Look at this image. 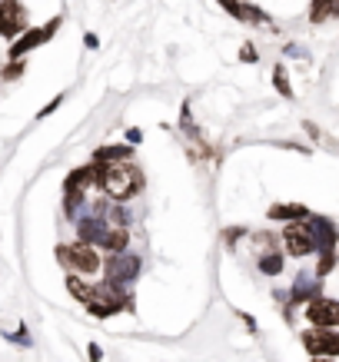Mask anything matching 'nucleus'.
Wrapping results in <instances>:
<instances>
[{
	"instance_id": "1",
	"label": "nucleus",
	"mask_w": 339,
	"mask_h": 362,
	"mask_svg": "<svg viewBox=\"0 0 339 362\" xmlns=\"http://www.w3.org/2000/svg\"><path fill=\"white\" fill-rule=\"evenodd\" d=\"M97 187L107 193V200H133L140 189H143V173L130 160L124 163H100V183Z\"/></svg>"
},
{
	"instance_id": "2",
	"label": "nucleus",
	"mask_w": 339,
	"mask_h": 362,
	"mask_svg": "<svg viewBox=\"0 0 339 362\" xmlns=\"http://www.w3.org/2000/svg\"><path fill=\"white\" fill-rule=\"evenodd\" d=\"M84 306H87L90 316H97V319H110V316H117V312L133 309V296H130L124 286H113V283L103 279L100 286H90V296H87Z\"/></svg>"
},
{
	"instance_id": "3",
	"label": "nucleus",
	"mask_w": 339,
	"mask_h": 362,
	"mask_svg": "<svg viewBox=\"0 0 339 362\" xmlns=\"http://www.w3.org/2000/svg\"><path fill=\"white\" fill-rule=\"evenodd\" d=\"M57 260H60V266H67L70 273H80V276H93L103 266L97 250H93L90 243H84V239L67 243V246H57Z\"/></svg>"
},
{
	"instance_id": "4",
	"label": "nucleus",
	"mask_w": 339,
	"mask_h": 362,
	"mask_svg": "<svg viewBox=\"0 0 339 362\" xmlns=\"http://www.w3.org/2000/svg\"><path fill=\"white\" fill-rule=\"evenodd\" d=\"M60 24H63L60 17H53V20H47L44 27H27L20 37L11 40V51H7V57H11V60H24V57H27L30 51L44 47V43H47V40H51L53 34L60 30Z\"/></svg>"
},
{
	"instance_id": "5",
	"label": "nucleus",
	"mask_w": 339,
	"mask_h": 362,
	"mask_svg": "<svg viewBox=\"0 0 339 362\" xmlns=\"http://www.w3.org/2000/svg\"><path fill=\"white\" fill-rule=\"evenodd\" d=\"M283 250H286L289 256H296V260H303V256H313V253H316L313 223H310V220L286 223V229H283Z\"/></svg>"
},
{
	"instance_id": "6",
	"label": "nucleus",
	"mask_w": 339,
	"mask_h": 362,
	"mask_svg": "<svg viewBox=\"0 0 339 362\" xmlns=\"http://www.w3.org/2000/svg\"><path fill=\"white\" fill-rule=\"evenodd\" d=\"M140 276V256L133 253H110V260L103 262V279L113 286H130Z\"/></svg>"
},
{
	"instance_id": "7",
	"label": "nucleus",
	"mask_w": 339,
	"mask_h": 362,
	"mask_svg": "<svg viewBox=\"0 0 339 362\" xmlns=\"http://www.w3.org/2000/svg\"><path fill=\"white\" fill-rule=\"evenodd\" d=\"M300 342L306 346V352H310V356H326V359L339 356V333H336V329H319V326H310V329L300 336Z\"/></svg>"
},
{
	"instance_id": "8",
	"label": "nucleus",
	"mask_w": 339,
	"mask_h": 362,
	"mask_svg": "<svg viewBox=\"0 0 339 362\" xmlns=\"http://www.w3.org/2000/svg\"><path fill=\"white\" fill-rule=\"evenodd\" d=\"M27 30V11L20 0H0V37L17 40Z\"/></svg>"
},
{
	"instance_id": "9",
	"label": "nucleus",
	"mask_w": 339,
	"mask_h": 362,
	"mask_svg": "<svg viewBox=\"0 0 339 362\" xmlns=\"http://www.w3.org/2000/svg\"><path fill=\"white\" fill-rule=\"evenodd\" d=\"M306 319H310V326H319V329H336L339 302L329 300V296H316L313 302H306Z\"/></svg>"
},
{
	"instance_id": "10",
	"label": "nucleus",
	"mask_w": 339,
	"mask_h": 362,
	"mask_svg": "<svg viewBox=\"0 0 339 362\" xmlns=\"http://www.w3.org/2000/svg\"><path fill=\"white\" fill-rule=\"evenodd\" d=\"M97 183H100V163L90 160L87 166H77L74 173H67L63 189H87V187H97Z\"/></svg>"
},
{
	"instance_id": "11",
	"label": "nucleus",
	"mask_w": 339,
	"mask_h": 362,
	"mask_svg": "<svg viewBox=\"0 0 339 362\" xmlns=\"http://www.w3.org/2000/svg\"><path fill=\"white\" fill-rule=\"evenodd\" d=\"M316 296H319V276L303 273V276H296V283L289 289V306H296V302H313Z\"/></svg>"
},
{
	"instance_id": "12",
	"label": "nucleus",
	"mask_w": 339,
	"mask_h": 362,
	"mask_svg": "<svg viewBox=\"0 0 339 362\" xmlns=\"http://www.w3.org/2000/svg\"><path fill=\"white\" fill-rule=\"evenodd\" d=\"M270 220H277V223H300V220H310L313 213L306 210L303 203H273L270 210H266Z\"/></svg>"
},
{
	"instance_id": "13",
	"label": "nucleus",
	"mask_w": 339,
	"mask_h": 362,
	"mask_svg": "<svg viewBox=\"0 0 339 362\" xmlns=\"http://www.w3.org/2000/svg\"><path fill=\"white\" fill-rule=\"evenodd\" d=\"M230 17H237L239 24H250V27H263V24H270V13L263 11V7H256V4H239L237 11L230 13Z\"/></svg>"
},
{
	"instance_id": "14",
	"label": "nucleus",
	"mask_w": 339,
	"mask_h": 362,
	"mask_svg": "<svg viewBox=\"0 0 339 362\" xmlns=\"http://www.w3.org/2000/svg\"><path fill=\"white\" fill-rule=\"evenodd\" d=\"M130 156H133V143H110V147L93 150V160L97 163H124Z\"/></svg>"
},
{
	"instance_id": "15",
	"label": "nucleus",
	"mask_w": 339,
	"mask_h": 362,
	"mask_svg": "<svg viewBox=\"0 0 339 362\" xmlns=\"http://www.w3.org/2000/svg\"><path fill=\"white\" fill-rule=\"evenodd\" d=\"M329 17H339V0H313L310 4V24H326Z\"/></svg>"
},
{
	"instance_id": "16",
	"label": "nucleus",
	"mask_w": 339,
	"mask_h": 362,
	"mask_svg": "<svg viewBox=\"0 0 339 362\" xmlns=\"http://www.w3.org/2000/svg\"><path fill=\"white\" fill-rule=\"evenodd\" d=\"M100 246L107 253H126V246H130V229H107Z\"/></svg>"
},
{
	"instance_id": "17",
	"label": "nucleus",
	"mask_w": 339,
	"mask_h": 362,
	"mask_svg": "<svg viewBox=\"0 0 339 362\" xmlns=\"http://www.w3.org/2000/svg\"><path fill=\"white\" fill-rule=\"evenodd\" d=\"M256 266H260V273H263V276H279L286 262H283V253H263Z\"/></svg>"
},
{
	"instance_id": "18",
	"label": "nucleus",
	"mask_w": 339,
	"mask_h": 362,
	"mask_svg": "<svg viewBox=\"0 0 339 362\" xmlns=\"http://www.w3.org/2000/svg\"><path fill=\"white\" fill-rule=\"evenodd\" d=\"M273 87H277V93L283 100H293V97H296V90H293V83H289V76H286V67H277V70H273Z\"/></svg>"
},
{
	"instance_id": "19",
	"label": "nucleus",
	"mask_w": 339,
	"mask_h": 362,
	"mask_svg": "<svg viewBox=\"0 0 339 362\" xmlns=\"http://www.w3.org/2000/svg\"><path fill=\"white\" fill-rule=\"evenodd\" d=\"M67 289H70V296H74L77 302H87V296H90V286L80 279V273H70L67 276Z\"/></svg>"
},
{
	"instance_id": "20",
	"label": "nucleus",
	"mask_w": 339,
	"mask_h": 362,
	"mask_svg": "<svg viewBox=\"0 0 339 362\" xmlns=\"http://www.w3.org/2000/svg\"><path fill=\"white\" fill-rule=\"evenodd\" d=\"M27 70V63L24 60H11L7 67H4V80H17V76Z\"/></svg>"
},
{
	"instance_id": "21",
	"label": "nucleus",
	"mask_w": 339,
	"mask_h": 362,
	"mask_svg": "<svg viewBox=\"0 0 339 362\" xmlns=\"http://www.w3.org/2000/svg\"><path fill=\"white\" fill-rule=\"evenodd\" d=\"M223 236H226V246H233L239 236H246V226H233V229H226Z\"/></svg>"
},
{
	"instance_id": "22",
	"label": "nucleus",
	"mask_w": 339,
	"mask_h": 362,
	"mask_svg": "<svg viewBox=\"0 0 339 362\" xmlns=\"http://www.w3.org/2000/svg\"><path fill=\"white\" fill-rule=\"evenodd\" d=\"M239 60H243V63H256V47H253V43H243V47H239Z\"/></svg>"
},
{
	"instance_id": "23",
	"label": "nucleus",
	"mask_w": 339,
	"mask_h": 362,
	"mask_svg": "<svg viewBox=\"0 0 339 362\" xmlns=\"http://www.w3.org/2000/svg\"><path fill=\"white\" fill-rule=\"evenodd\" d=\"M7 339H11V342H17V346H30V333H27V329H17V333H7Z\"/></svg>"
},
{
	"instance_id": "24",
	"label": "nucleus",
	"mask_w": 339,
	"mask_h": 362,
	"mask_svg": "<svg viewBox=\"0 0 339 362\" xmlns=\"http://www.w3.org/2000/svg\"><path fill=\"white\" fill-rule=\"evenodd\" d=\"M60 103H63V93H60V97H53V100H51V103H47V107H44V110L37 113V120H44V116H51V113L57 110V107H60Z\"/></svg>"
},
{
	"instance_id": "25",
	"label": "nucleus",
	"mask_w": 339,
	"mask_h": 362,
	"mask_svg": "<svg viewBox=\"0 0 339 362\" xmlns=\"http://www.w3.org/2000/svg\"><path fill=\"white\" fill-rule=\"evenodd\" d=\"M87 356H90V362H100V359H103V349L97 346V342H90V346H87Z\"/></svg>"
},
{
	"instance_id": "26",
	"label": "nucleus",
	"mask_w": 339,
	"mask_h": 362,
	"mask_svg": "<svg viewBox=\"0 0 339 362\" xmlns=\"http://www.w3.org/2000/svg\"><path fill=\"white\" fill-rule=\"evenodd\" d=\"M140 140H143V133H140L137 126H130V130H126V143H133V147H137Z\"/></svg>"
},
{
	"instance_id": "27",
	"label": "nucleus",
	"mask_w": 339,
	"mask_h": 362,
	"mask_svg": "<svg viewBox=\"0 0 339 362\" xmlns=\"http://www.w3.org/2000/svg\"><path fill=\"white\" fill-rule=\"evenodd\" d=\"M216 4H220V7H223L226 13H233L239 7V4H243V0H216Z\"/></svg>"
},
{
	"instance_id": "28",
	"label": "nucleus",
	"mask_w": 339,
	"mask_h": 362,
	"mask_svg": "<svg viewBox=\"0 0 339 362\" xmlns=\"http://www.w3.org/2000/svg\"><path fill=\"white\" fill-rule=\"evenodd\" d=\"M84 43H87L90 51H97V47H100V40H97V34H87V37H84Z\"/></svg>"
},
{
	"instance_id": "29",
	"label": "nucleus",
	"mask_w": 339,
	"mask_h": 362,
	"mask_svg": "<svg viewBox=\"0 0 339 362\" xmlns=\"http://www.w3.org/2000/svg\"><path fill=\"white\" fill-rule=\"evenodd\" d=\"M239 319L246 323V329H256V323H253V316H250V312H239Z\"/></svg>"
},
{
	"instance_id": "30",
	"label": "nucleus",
	"mask_w": 339,
	"mask_h": 362,
	"mask_svg": "<svg viewBox=\"0 0 339 362\" xmlns=\"http://www.w3.org/2000/svg\"><path fill=\"white\" fill-rule=\"evenodd\" d=\"M336 256H339V250H336Z\"/></svg>"
}]
</instances>
